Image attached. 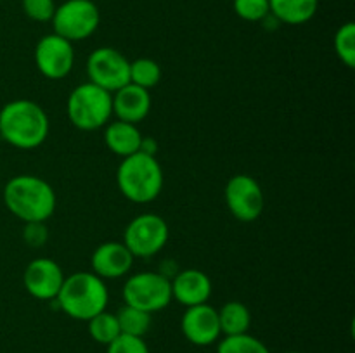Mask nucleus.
I'll use <instances>...</instances> for the list:
<instances>
[{"instance_id": "nucleus-1", "label": "nucleus", "mask_w": 355, "mask_h": 353, "mask_svg": "<svg viewBox=\"0 0 355 353\" xmlns=\"http://www.w3.org/2000/svg\"><path fill=\"white\" fill-rule=\"evenodd\" d=\"M51 121L38 102L16 99L0 109V137L16 149L30 151L47 141Z\"/></svg>"}, {"instance_id": "nucleus-2", "label": "nucleus", "mask_w": 355, "mask_h": 353, "mask_svg": "<svg viewBox=\"0 0 355 353\" xmlns=\"http://www.w3.org/2000/svg\"><path fill=\"white\" fill-rule=\"evenodd\" d=\"M3 204L21 221H47L58 197L47 180L37 175H16L3 187Z\"/></svg>"}, {"instance_id": "nucleus-3", "label": "nucleus", "mask_w": 355, "mask_h": 353, "mask_svg": "<svg viewBox=\"0 0 355 353\" xmlns=\"http://www.w3.org/2000/svg\"><path fill=\"white\" fill-rule=\"evenodd\" d=\"M110 291L94 272H75L64 277L55 303L68 317L87 322L106 310Z\"/></svg>"}, {"instance_id": "nucleus-4", "label": "nucleus", "mask_w": 355, "mask_h": 353, "mask_svg": "<svg viewBox=\"0 0 355 353\" xmlns=\"http://www.w3.org/2000/svg\"><path fill=\"white\" fill-rule=\"evenodd\" d=\"M116 183L125 199L135 204L155 201L163 190V170L156 156L135 152L121 159L116 170Z\"/></svg>"}, {"instance_id": "nucleus-5", "label": "nucleus", "mask_w": 355, "mask_h": 353, "mask_svg": "<svg viewBox=\"0 0 355 353\" xmlns=\"http://www.w3.org/2000/svg\"><path fill=\"white\" fill-rule=\"evenodd\" d=\"M66 113L75 128L83 132L99 130L113 116V96L107 90L85 82L71 90Z\"/></svg>"}, {"instance_id": "nucleus-6", "label": "nucleus", "mask_w": 355, "mask_h": 353, "mask_svg": "<svg viewBox=\"0 0 355 353\" xmlns=\"http://www.w3.org/2000/svg\"><path fill=\"white\" fill-rule=\"evenodd\" d=\"M51 23L54 33L71 44L87 40L99 28V7L92 0H64L55 6Z\"/></svg>"}, {"instance_id": "nucleus-7", "label": "nucleus", "mask_w": 355, "mask_h": 353, "mask_svg": "<svg viewBox=\"0 0 355 353\" xmlns=\"http://www.w3.org/2000/svg\"><path fill=\"white\" fill-rule=\"evenodd\" d=\"M123 301L128 307L139 308L148 314L163 310L172 303L170 279L159 272H137L123 284Z\"/></svg>"}, {"instance_id": "nucleus-8", "label": "nucleus", "mask_w": 355, "mask_h": 353, "mask_svg": "<svg viewBox=\"0 0 355 353\" xmlns=\"http://www.w3.org/2000/svg\"><path fill=\"white\" fill-rule=\"evenodd\" d=\"M170 228L165 218L156 213H141L128 221L123 232V244L134 258H151L166 246Z\"/></svg>"}, {"instance_id": "nucleus-9", "label": "nucleus", "mask_w": 355, "mask_h": 353, "mask_svg": "<svg viewBox=\"0 0 355 353\" xmlns=\"http://www.w3.org/2000/svg\"><path fill=\"white\" fill-rule=\"evenodd\" d=\"M85 71L90 83L111 93L130 83V61L113 47H99L90 52L85 62Z\"/></svg>"}, {"instance_id": "nucleus-10", "label": "nucleus", "mask_w": 355, "mask_h": 353, "mask_svg": "<svg viewBox=\"0 0 355 353\" xmlns=\"http://www.w3.org/2000/svg\"><path fill=\"white\" fill-rule=\"evenodd\" d=\"M227 210L239 221H255L262 215L266 206V197L260 183L246 173L231 176L224 189Z\"/></svg>"}, {"instance_id": "nucleus-11", "label": "nucleus", "mask_w": 355, "mask_h": 353, "mask_svg": "<svg viewBox=\"0 0 355 353\" xmlns=\"http://www.w3.org/2000/svg\"><path fill=\"white\" fill-rule=\"evenodd\" d=\"M35 64L42 76L49 80H62L75 66V48L71 42L54 31L44 35L35 45Z\"/></svg>"}, {"instance_id": "nucleus-12", "label": "nucleus", "mask_w": 355, "mask_h": 353, "mask_svg": "<svg viewBox=\"0 0 355 353\" xmlns=\"http://www.w3.org/2000/svg\"><path fill=\"white\" fill-rule=\"evenodd\" d=\"M180 331L184 338L194 346H211L220 339L218 311L208 303L187 307L180 318Z\"/></svg>"}, {"instance_id": "nucleus-13", "label": "nucleus", "mask_w": 355, "mask_h": 353, "mask_svg": "<svg viewBox=\"0 0 355 353\" xmlns=\"http://www.w3.org/2000/svg\"><path fill=\"white\" fill-rule=\"evenodd\" d=\"M64 280V272L55 260L37 258L23 272V286L30 296L40 301H52L58 296Z\"/></svg>"}, {"instance_id": "nucleus-14", "label": "nucleus", "mask_w": 355, "mask_h": 353, "mask_svg": "<svg viewBox=\"0 0 355 353\" xmlns=\"http://www.w3.org/2000/svg\"><path fill=\"white\" fill-rule=\"evenodd\" d=\"M92 272L103 280H113L125 277L134 265V255L123 242L107 241L97 246L90 258Z\"/></svg>"}, {"instance_id": "nucleus-15", "label": "nucleus", "mask_w": 355, "mask_h": 353, "mask_svg": "<svg viewBox=\"0 0 355 353\" xmlns=\"http://www.w3.org/2000/svg\"><path fill=\"white\" fill-rule=\"evenodd\" d=\"M172 287V300L182 307H194V305L208 303L211 296V280L203 270L186 269L180 270L170 279Z\"/></svg>"}, {"instance_id": "nucleus-16", "label": "nucleus", "mask_w": 355, "mask_h": 353, "mask_svg": "<svg viewBox=\"0 0 355 353\" xmlns=\"http://www.w3.org/2000/svg\"><path fill=\"white\" fill-rule=\"evenodd\" d=\"M113 96V114L116 120L127 121V123H141L151 111V93L142 87L127 83Z\"/></svg>"}, {"instance_id": "nucleus-17", "label": "nucleus", "mask_w": 355, "mask_h": 353, "mask_svg": "<svg viewBox=\"0 0 355 353\" xmlns=\"http://www.w3.org/2000/svg\"><path fill=\"white\" fill-rule=\"evenodd\" d=\"M142 134L137 125L127 123V121H110L104 128V144L113 154L120 156L121 159L127 156L139 152L141 147Z\"/></svg>"}, {"instance_id": "nucleus-18", "label": "nucleus", "mask_w": 355, "mask_h": 353, "mask_svg": "<svg viewBox=\"0 0 355 353\" xmlns=\"http://www.w3.org/2000/svg\"><path fill=\"white\" fill-rule=\"evenodd\" d=\"M269 9L279 24L300 26L315 16L319 0H269Z\"/></svg>"}, {"instance_id": "nucleus-19", "label": "nucleus", "mask_w": 355, "mask_h": 353, "mask_svg": "<svg viewBox=\"0 0 355 353\" xmlns=\"http://www.w3.org/2000/svg\"><path fill=\"white\" fill-rule=\"evenodd\" d=\"M218 311V324L224 336H236L248 332L252 325V314L241 301H227Z\"/></svg>"}, {"instance_id": "nucleus-20", "label": "nucleus", "mask_w": 355, "mask_h": 353, "mask_svg": "<svg viewBox=\"0 0 355 353\" xmlns=\"http://www.w3.org/2000/svg\"><path fill=\"white\" fill-rule=\"evenodd\" d=\"M116 318L121 334L135 336V338H144L153 324L151 314L139 310V308L128 307V305H123L116 311Z\"/></svg>"}, {"instance_id": "nucleus-21", "label": "nucleus", "mask_w": 355, "mask_h": 353, "mask_svg": "<svg viewBox=\"0 0 355 353\" xmlns=\"http://www.w3.org/2000/svg\"><path fill=\"white\" fill-rule=\"evenodd\" d=\"M87 329H89L90 338L94 339L99 345L107 346L110 343H113L120 332V325H118L116 314H111V311L104 310L101 314H97L96 317H92L90 320H87Z\"/></svg>"}, {"instance_id": "nucleus-22", "label": "nucleus", "mask_w": 355, "mask_h": 353, "mask_svg": "<svg viewBox=\"0 0 355 353\" xmlns=\"http://www.w3.org/2000/svg\"><path fill=\"white\" fill-rule=\"evenodd\" d=\"M128 80L134 85L149 90L162 82V66L149 57H139L130 62Z\"/></svg>"}, {"instance_id": "nucleus-23", "label": "nucleus", "mask_w": 355, "mask_h": 353, "mask_svg": "<svg viewBox=\"0 0 355 353\" xmlns=\"http://www.w3.org/2000/svg\"><path fill=\"white\" fill-rule=\"evenodd\" d=\"M217 353H270L266 343L250 332L236 336H224L217 345Z\"/></svg>"}, {"instance_id": "nucleus-24", "label": "nucleus", "mask_w": 355, "mask_h": 353, "mask_svg": "<svg viewBox=\"0 0 355 353\" xmlns=\"http://www.w3.org/2000/svg\"><path fill=\"white\" fill-rule=\"evenodd\" d=\"M335 52L338 55L340 61L347 66V68L352 69L355 66V24L352 21L342 24V26L336 30L335 40Z\"/></svg>"}, {"instance_id": "nucleus-25", "label": "nucleus", "mask_w": 355, "mask_h": 353, "mask_svg": "<svg viewBox=\"0 0 355 353\" xmlns=\"http://www.w3.org/2000/svg\"><path fill=\"white\" fill-rule=\"evenodd\" d=\"M238 17L250 23H262L270 14L269 0H232Z\"/></svg>"}, {"instance_id": "nucleus-26", "label": "nucleus", "mask_w": 355, "mask_h": 353, "mask_svg": "<svg viewBox=\"0 0 355 353\" xmlns=\"http://www.w3.org/2000/svg\"><path fill=\"white\" fill-rule=\"evenodd\" d=\"M23 12L26 17L37 23H49L54 16L55 2L54 0H23L21 2Z\"/></svg>"}, {"instance_id": "nucleus-27", "label": "nucleus", "mask_w": 355, "mask_h": 353, "mask_svg": "<svg viewBox=\"0 0 355 353\" xmlns=\"http://www.w3.org/2000/svg\"><path fill=\"white\" fill-rule=\"evenodd\" d=\"M106 353H149L144 338L120 334L113 343L107 345Z\"/></svg>"}, {"instance_id": "nucleus-28", "label": "nucleus", "mask_w": 355, "mask_h": 353, "mask_svg": "<svg viewBox=\"0 0 355 353\" xmlns=\"http://www.w3.org/2000/svg\"><path fill=\"white\" fill-rule=\"evenodd\" d=\"M23 239L30 248H42L49 239V230L45 221H26L24 224Z\"/></svg>"}, {"instance_id": "nucleus-29", "label": "nucleus", "mask_w": 355, "mask_h": 353, "mask_svg": "<svg viewBox=\"0 0 355 353\" xmlns=\"http://www.w3.org/2000/svg\"><path fill=\"white\" fill-rule=\"evenodd\" d=\"M139 151L149 156H156V151H158V142H156V138L153 137H142Z\"/></svg>"}, {"instance_id": "nucleus-30", "label": "nucleus", "mask_w": 355, "mask_h": 353, "mask_svg": "<svg viewBox=\"0 0 355 353\" xmlns=\"http://www.w3.org/2000/svg\"><path fill=\"white\" fill-rule=\"evenodd\" d=\"M286 353H300V352H286Z\"/></svg>"}]
</instances>
